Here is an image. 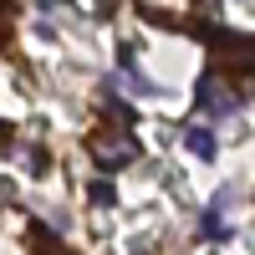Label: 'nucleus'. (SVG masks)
Masks as SVG:
<instances>
[{
  "mask_svg": "<svg viewBox=\"0 0 255 255\" xmlns=\"http://www.w3.org/2000/svg\"><path fill=\"white\" fill-rule=\"evenodd\" d=\"M87 148H92V158H97L102 168H123V163L138 158V143H128V138H113V143H108V138H92Z\"/></svg>",
  "mask_w": 255,
  "mask_h": 255,
  "instance_id": "obj_1",
  "label": "nucleus"
},
{
  "mask_svg": "<svg viewBox=\"0 0 255 255\" xmlns=\"http://www.w3.org/2000/svg\"><path fill=\"white\" fill-rule=\"evenodd\" d=\"M184 148L194 158H215V133H209V128H189L184 133Z\"/></svg>",
  "mask_w": 255,
  "mask_h": 255,
  "instance_id": "obj_2",
  "label": "nucleus"
},
{
  "mask_svg": "<svg viewBox=\"0 0 255 255\" xmlns=\"http://www.w3.org/2000/svg\"><path fill=\"white\" fill-rule=\"evenodd\" d=\"M194 102H199V108H220V77H199Z\"/></svg>",
  "mask_w": 255,
  "mask_h": 255,
  "instance_id": "obj_3",
  "label": "nucleus"
},
{
  "mask_svg": "<svg viewBox=\"0 0 255 255\" xmlns=\"http://www.w3.org/2000/svg\"><path fill=\"white\" fill-rule=\"evenodd\" d=\"M20 168H26V174H46V168H51L46 148H26V153H20Z\"/></svg>",
  "mask_w": 255,
  "mask_h": 255,
  "instance_id": "obj_4",
  "label": "nucleus"
},
{
  "mask_svg": "<svg viewBox=\"0 0 255 255\" xmlns=\"http://www.w3.org/2000/svg\"><path fill=\"white\" fill-rule=\"evenodd\" d=\"M87 194H92V204H118V189H113L108 179H97V184L87 189Z\"/></svg>",
  "mask_w": 255,
  "mask_h": 255,
  "instance_id": "obj_5",
  "label": "nucleus"
}]
</instances>
